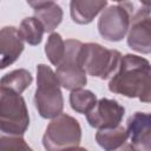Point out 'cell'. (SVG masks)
<instances>
[{"mask_svg": "<svg viewBox=\"0 0 151 151\" xmlns=\"http://www.w3.org/2000/svg\"><path fill=\"white\" fill-rule=\"evenodd\" d=\"M106 6V0H72L70 2V14L74 22L87 25L92 22Z\"/></svg>", "mask_w": 151, "mask_h": 151, "instance_id": "4fadbf2b", "label": "cell"}, {"mask_svg": "<svg viewBox=\"0 0 151 151\" xmlns=\"http://www.w3.org/2000/svg\"><path fill=\"white\" fill-rule=\"evenodd\" d=\"M150 66L147 59L137 54L127 53L123 55L118 70L109 81V90L126 98L138 97Z\"/></svg>", "mask_w": 151, "mask_h": 151, "instance_id": "6da1fadb", "label": "cell"}, {"mask_svg": "<svg viewBox=\"0 0 151 151\" xmlns=\"http://www.w3.org/2000/svg\"><path fill=\"white\" fill-rule=\"evenodd\" d=\"M65 151H88V150H87V149H85V147H80V146H77V147H72V149L65 150Z\"/></svg>", "mask_w": 151, "mask_h": 151, "instance_id": "7402d4cb", "label": "cell"}, {"mask_svg": "<svg viewBox=\"0 0 151 151\" xmlns=\"http://www.w3.org/2000/svg\"><path fill=\"white\" fill-rule=\"evenodd\" d=\"M25 48L24 39L19 28L14 26H5L0 31V50H1V70L12 65L18 60Z\"/></svg>", "mask_w": 151, "mask_h": 151, "instance_id": "30bf717a", "label": "cell"}, {"mask_svg": "<svg viewBox=\"0 0 151 151\" xmlns=\"http://www.w3.org/2000/svg\"><path fill=\"white\" fill-rule=\"evenodd\" d=\"M130 144L134 151H151V113L134 112L127 119Z\"/></svg>", "mask_w": 151, "mask_h": 151, "instance_id": "9c48e42d", "label": "cell"}, {"mask_svg": "<svg viewBox=\"0 0 151 151\" xmlns=\"http://www.w3.org/2000/svg\"><path fill=\"white\" fill-rule=\"evenodd\" d=\"M138 99L142 103H151V66H150L146 78H145V81L143 84L142 91L138 96Z\"/></svg>", "mask_w": 151, "mask_h": 151, "instance_id": "ffe728a7", "label": "cell"}, {"mask_svg": "<svg viewBox=\"0 0 151 151\" xmlns=\"http://www.w3.org/2000/svg\"><path fill=\"white\" fill-rule=\"evenodd\" d=\"M19 32L25 42L35 46L41 42L42 35L45 33V28L35 17H28L21 20L19 26Z\"/></svg>", "mask_w": 151, "mask_h": 151, "instance_id": "2e32d148", "label": "cell"}, {"mask_svg": "<svg viewBox=\"0 0 151 151\" xmlns=\"http://www.w3.org/2000/svg\"><path fill=\"white\" fill-rule=\"evenodd\" d=\"M80 58L86 73L104 80L111 79L116 73L123 55L119 51L106 48L100 44L86 42L83 44Z\"/></svg>", "mask_w": 151, "mask_h": 151, "instance_id": "5b68a950", "label": "cell"}, {"mask_svg": "<svg viewBox=\"0 0 151 151\" xmlns=\"http://www.w3.org/2000/svg\"><path fill=\"white\" fill-rule=\"evenodd\" d=\"M129 137L130 134H129L127 127L123 125H119L112 129L98 130L96 133V140L98 145L105 151H112L114 149H118L119 146L126 143Z\"/></svg>", "mask_w": 151, "mask_h": 151, "instance_id": "5bb4252c", "label": "cell"}, {"mask_svg": "<svg viewBox=\"0 0 151 151\" xmlns=\"http://www.w3.org/2000/svg\"><path fill=\"white\" fill-rule=\"evenodd\" d=\"M66 52V44L61 35L57 32H53L48 35L47 42L45 45V53L50 60V63L54 66H59L63 61Z\"/></svg>", "mask_w": 151, "mask_h": 151, "instance_id": "ac0fdd59", "label": "cell"}, {"mask_svg": "<svg viewBox=\"0 0 151 151\" xmlns=\"http://www.w3.org/2000/svg\"><path fill=\"white\" fill-rule=\"evenodd\" d=\"M66 52L63 61L57 67L55 74L60 85L68 90L74 91L83 88L87 83V73L81 64L80 52L83 47V42L76 39H67Z\"/></svg>", "mask_w": 151, "mask_h": 151, "instance_id": "8992f818", "label": "cell"}, {"mask_svg": "<svg viewBox=\"0 0 151 151\" xmlns=\"http://www.w3.org/2000/svg\"><path fill=\"white\" fill-rule=\"evenodd\" d=\"M0 151H33L22 136H1Z\"/></svg>", "mask_w": 151, "mask_h": 151, "instance_id": "d6986e66", "label": "cell"}, {"mask_svg": "<svg viewBox=\"0 0 151 151\" xmlns=\"http://www.w3.org/2000/svg\"><path fill=\"white\" fill-rule=\"evenodd\" d=\"M126 41L129 47L138 53H151V15L130 26Z\"/></svg>", "mask_w": 151, "mask_h": 151, "instance_id": "7c38bea8", "label": "cell"}, {"mask_svg": "<svg viewBox=\"0 0 151 151\" xmlns=\"http://www.w3.org/2000/svg\"><path fill=\"white\" fill-rule=\"evenodd\" d=\"M125 114V107L114 99L101 98L96 106L86 114V120L90 126L103 130L112 129L120 125Z\"/></svg>", "mask_w": 151, "mask_h": 151, "instance_id": "ba28073f", "label": "cell"}, {"mask_svg": "<svg viewBox=\"0 0 151 151\" xmlns=\"http://www.w3.org/2000/svg\"><path fill=\"white\" fill-rule=\"evenodd\" d=\"M29 114L21 94L0 88V130L8 136H24Z\"/></svg>", "mask_w": 151, "mask_h": 151, "instance_id": "277c9868", "label": "cell"}, {"mask_svg": "<svg viewBox=\"0 0 151 151\" xmlns=\"http://www.w3.org/2000/svg\"><path fill=\"white\" fill-rule=\"evenodd\" d=\"M60 83L53 70L45 65L37 66V88L34 93V106L45 119H53L63 113L64 97Z\"/></svg>", "mask_w": 151, "mask_h": 151, "instance_id": "7a4b0ae2", "label": "cell"}, {"mask_svg": "<svg viewBox=\"0 0 151 151\" xmlns=\"http://www.w3.org/2000/svg\"><path fill=\"white\" fill-rule=\"evenodd\" d=\"M112 151H134V150H133L132 145L126 142L125 144H123L122 146H119L118 149H114V150H112Z\"/></svg>", "mask_w": 151, "mask_h": 151, "instance_id": "44dd1931", "label": "cell"}, {"mask_svg": "<svg viewBox=\"0 0 151 151\" xmlns=\"http://www.w3.org/2000/svg\"><path fill=\"white\" fill-rule=\"evenodd\" d=\"M27 4L33 8L34 17L42 24L45 32L53 31L61 24L64 12L63 8L54 1H27Z\"/></svg>", "mask_w": 151, "mask_h": 151, "instance_id": "8fae6325", "label": "cell"}, {"mask_svg": "<svg viewBox=\"0 0 151 151\" xmlns=\"http://www.w3.org/2000/svg\"><path fill=\"white\" fill-rule=\"evenodd\" d=\"M32 81H33V77L31 72L25 68H19L2 76L0 80V88L21 94L27 87H29Z\"/></svg>", "mask_w": 151, "mask_h": 151, "instance_id": "9a60e30c", "label": "cell"}, {"mask_svg": "<svg viewBox=\"0 0 151 151\" xmlns=\"http://www.w3.org/2000/svg\"><path fill=\"white\" fill-rule=\"evenodd\" d=\"M80 142V124L76 118L66 113L53 118L42 136V145L46 151H65L79 146Z\"/></svg>", "mask_w": 151, "mask_h": 151, "instance_id": "3957f363", "label": "cell"}, {"mask_svg": "<svg viewBox=\"0 0 151 151\" xmlns=\"http://www.w3.org/2000/svg\"><path fill=\"white\" fill-rule=\"evenodd\" d=\"M97 96L90 90H74L70 93V105L73 111L87 114L97 104Z\"/></svg>", "mask_w": 151, "mask_h": 151, "instance_id": "e0dca14e", "label": "cell"}, {"mask_svg": "<svg viewBox=\"0 0 151 151\" xmlns=\"http://www.w3.org/2000/svg\"><path fill=\"white\" fill-rule=\"evenodd\" d=\"M131 19L126 9L119 4L106 7L98 19V32L107 41H120L127 35Z\"/></svg>", "mask_w": 151, "mask_h": 151, "instance_id": "52a82bcc", "label": "cell"}]
</instances>
